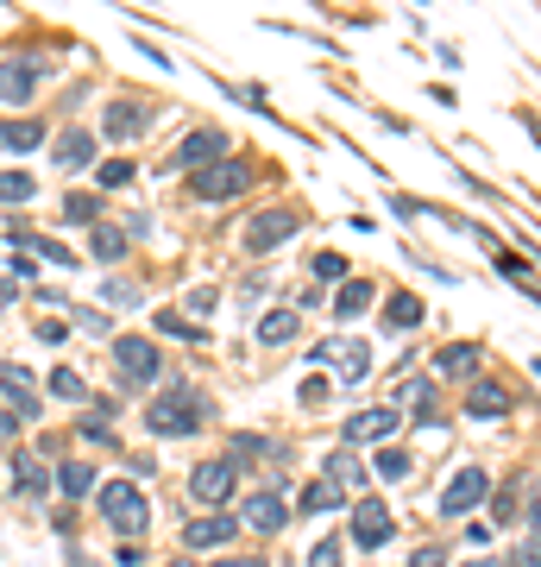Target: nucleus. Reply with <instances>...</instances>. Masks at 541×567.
Here are the masks:
<instances>
[{
	"mask_svg": "<svg viewBox=\"0 0 541 567\" xmlns=\"http://www.w3.org/2000/svg\"><path fill=\"white\" fill-rule=\"evenodd\" d=\"M409 567H447V548H416V555H409Z\"/></svg>",
	"mask_w": 541,
	"mask_h": 567,
	"instance_id": "nucleus-38",
	"label": "nucleus"
},
{
	"mask_svg": "<svg viewBox=\"0 0 541 567\" xmlns=\"http://www.w3.org/2000/svg\"><path fill=\"white\" fill-rule=\"evenodd\" d=\"M466 410H472V416H503V410H510V391H503V385H479L472 398H466Z\"/></svg>",
	"mask_w": 541,
	"mask_h": 567,
	"instance_id": "nucleus-24",
	"label": "nucleus"
},
{
	"mask_svg": "<svg viewBox=\"0 0 541 567\" xmlns=\"http://www.w3.org/2000/svg\"><path fill=\"white\" fill-rule=\"evenodd\" d=\"M32 196H39V183L25 177V171H0V203H7V208H13V203L25 208Z\"/></svg>",
	"mask_w": 541,
	"mask_h": 567,
	"instance_id": "nucleus-23",
	"label": "nucleus"
},
{
	"mask_svg": "<svg viewBox=\"0 0 541 567\" xmlns=\"http://www.w3.org/2000/svg\"><path fill=\"white\" fill-rule=\"evenodd\" d=\"M13 486H20L25 498H44V486H51V480H44V461H39V454H20V461H13Z\"/></svg>",
	"mask_w": 541,
	"mask_h": 567,
	"instance_id": "nucleus-19",
	"label": "nucleus"
},
{
	"mask_svg": "<svg viewBox=\"0 0 541 567\" xmlns=\"http://www.w3.org/2000/svg\"><path fill=\"white\" fill-rule=\"evenodd\" d=\"M32 89H39V63H32V58H7V63H0V102H7V107L32 102Z\"/></svg>",
	"mask_w": 541,
	"mask_h": 567,
	"instance_id": "nucleus-12",
	"label": "nucleus"
},
{
	"mask_svg": "<svg viewBox=\"0 0 541 567\" xmlns=\"http://www.w3.org/2000/svg\"><path fill=\"white\" fill-rule=\"evenodd\" d=\"M126 183H133V164H126V158L101 164V189H126Z\"/></svg>",
	"mask_w": 541,
	"mask_h": 567,
	"instance_id": "nucleus-32",
	"label": "nucleus"
},
{
	"mask_svg": "<svg viewBox=\"0 0 541 567\" xmlns=\"http://www.w3.org/2000/svg\"><path fill=\"white\" fill-rule=\"evenodd\" d=\"M215 567H271V561H264V555H221Z\"/></svg>",
	"mask_w": 541,
	"mask_h": 567,
	"instance_id": "nucleus-40",
	"label": "nucleus"
},
{
	"mask_svg": "<svg viewBox=\"0 0 541 567\" xmlns=\"http://www.w3.org/2000/svg\"><path fill=\"white\" fill-rule=\"evenodd\" d=\"M485 492H491V480H485L479 466H466V473H454V486L441 492V517H472V511L485 505Z\"/></svg>",
	"mask_w": 541,
	"mask_h": 567,
	"instance_id": "nucleus-9",
	"label": "nucleus"
},
{
	"mask_svg": "<svg viewBox=\"0 0 541 567\" xmlns=\"http://www.w3.org/2000/svg\"><path fill=\"white\" fill-rule=\"evenodd\" d=\"M164 567H196V561H189V555H177V561H164Z\"/></svg>",
	"mask_w": 541,
	"mask_h": 567,
	"instance_id": "nucleus-46",
	"label": "nucleus"
},
{
	"mask_svg": "<svg viewBox=\"0 0 541 567\" xmlns=\"http://www.w3.org/2000/svg\"><path fill=\"white\" fill-rule=\"evenodd\" d=\"M378 473H384V480H403V473H409V454H403V447H384V454H378Z\"/></svg>",
	"mask_w": 541,
	"mask_h": 567,
	"instance_id": "nucleus-35",
	"label": "nucleus"
},
{
	"mask_svg": "<svg viewBox=\"0 0 541 567\" xmlns=\"http://www.w3.org/2000/svg\"><path fill=\"white\" fill-rule=\"evenodd\" d=\"M145 121H152V107H139V102H107V140H121V145H133L145 133Z\"/></svg>",
	"mask_w": 541,
	"mask_h": 567,
	"instance_id": "nucleus-15",
	"label": "nucleus"
},
{
	"mask_svg": "<svg viewBox=\"0 0 541 567\" xmlns=\"http://www.w3.org/2000/svg\"><path fill=\"white\" fill-rule=\"evenodd\" d=\"M422 322V297H391V303H384V328H416Z\"/></svg>",
	"mask_w": 541,
	"mask_h": 567,
	"instance_id": "nucleus-25",
	"label": "nucleus"
},
{
	"mask_svg": "<svg viewBox=\"0 0 541 567\" xmlns=\"http://www.w3.org/2000/svg\"><path fill=\"white\" fill-rule=\"evenodd\" d=\"M121 252H126V234H114V227H95V259L114 265Z\"/></svg>",
	"mask_w": 541,
	"mask_h": 567,
	"instance_id": "nucleus-31",
	"label": "nucleus"
},
{
	"mask_svg": "<svg viewBox=\"0 0 541 567\" xmlns=\"http://www.w3.org/2000/svg\"><path fill=\"white\" fill-rule=\"evenodd\" d=\"M0 391L13 398V416H20V423H32V416H39V398H32V379H25L20 365H7V372H0Z\"/></svg>",
	"mask_w": 541,
	"mask_h": 567,
	"instance_id": "nucleus-18",
	"label": "nucleus"
},
{
	"mask_svg": "<svg viewBox=\"0 0 541 567\" xmlns=\"http://www.w3.org/2000/svg\"><path fill=\"white\" fill-rule=\"evenodd\" d=\"M58 486L70 492V498H82V492H95V473H89L82 461H63L58 466Z\"/></svg>",
	"mask_w": 541,
	"mask_h": 567,
	"instance_id": "nucleus-28",
	"label": "nucleus"
},
{
	"mask_svg": "<svg viewBox=\"0 0 541 567\" xmlns=\"http://www.w3.org/2000/svg\"><path fill=\"white\" fill-rule=\"evenodd\" d=\"M95 505H101V517L121 529V536H145V524H152V505H145V492L133 486V480H107Z\"/></svg>",
	"mask_w": 541,
	"mask_h": 567,
	"instance_id": "nucleus-2",
	"label": "nucleus"
},
{
	"mask_svg": "<svg viewBox=\"0 0 541 567\" xmlns=\"http://www.w3.org/2000/svg\"><path fill=\"white\" fill-rule=\"evenodd\" d=\"M0 303H13V284H7V278H0Z\"/></svg>",
	"mask_w": 541,
	"mask_h": 567,
	"instance_id": "nucleus-45",
	"label": "nucleus"
},
{
	"mask_svg": "<svg viewBox=\"0 0 541 567\" xmlns=\"http://www.w3.org/2000/svg\"><path fill=\"white\" fill-rule=\"evenodd\" d=\"M246 189H252V164L246 158H221V164L189 171V196H201V203H233Z\"/></svg>",
	"mask_w": 541,
	"mask_h": 567,
	"instance_id": "nucleus-3",
	"label": "nucleus"
},
{
	"mask_svg": "<svg viewBox=\"0 0 541 567\" xmlns=\"http://www.w3.org/2000/svg\"><path fill=\"white\" fill-rule=\"evenodd\" d=\"M321 480H334L341 492H365V466H360V454H353V447H334V454H327V466H321Z\"/></svg>",
	"mask_w": 541,
	"mask_h": 567,
	"instance_id": "nucleus-16",
	"label": "nucleus"
},
{
	"mask_svg": "<svg viewBox=\"0 0 541 567\" xmlns=\"http://www.w3.org/2000/svg\"><path fill=\"white\" fill-rule=\"evenodd\" d=\"M145 423H152V435H196L208 423V404H201L196 385H177V391H164V398H152Z\"/></svg>",
	"mask_w": 541,
	"mask_h": 567,
	"instance_id": "nucleus-1",
	"label": "nucleus"
},
{
	"mask_svg": "<svg viewBox=\"0 0 541 567\" xmlns=\"http://www.w3.org/2000/svg\"><path fill=\"white\" fill-rule=\"evenodd\" d=\"M227 145H233V140H227L221 126H196V133H189L177 152H170V171H201V164H221Z\"/></svg>",
	"mask_w": 541,
	"mask_h": 567,
	"instance_id": "nucleus-6",
	"label": "nucleus"
},
{
	"mask_svg": "<svg viewBox=\"0 0 541 567\" xmlns=\"http://www.w3.org/2000/svg\"><path fill=\"white\" fill-rule=\"evenodd\" d=\"M63 215H70V221H82V227H101V196H95V189L63 196Z\"/></svg>",
	"mask_w": 541,
	"mask_h": 567,
	"instance_id": "nucleus-27",
	"label": "nucleus"
},
{
	"mask_svg": "<svg viewBox=\"0 0 541 567\" xmlns=\"http://www.w3.org/2000/svg\"><path fill=\"white\" fill-rule=\"evenodd\" d=\"M13 435H20V416H13V410H0V442H13Z\"/></svg>",
	"mask_w": 541,
	"mask_h": 567,
	"instance_id": "nucleus-41",
	"label": "nucleus"
},
{
	"mask_svg": "<svg viewBox=\"0 0 541 567\" xmlns=\"http://www.w3.org/2000/svg\"><path fill=\"white\" fill-rule=\"evenodd\" d=\"M25 246H39L51 265H76V259H70V246H58V240H25Z\"/></svg>",
	"mask_w": 541,
	"mask_h": 567,
	"instance_id": "nucleus-37",
	"label": "nucleus"
},
{
	"mask_svg": "<svg viewBox=\"0 0 541 567\" xmlns=\"http://www.w3.org/2000/svg\"><path fill=\"white\" fill-rule=\"evenodd\" d=\"M510 567H541V536H529V543L510 555Z\"/></svg>",
	"mask_w": 541,
	"mask_h": 567,
	"instance_id": "nucleus-36",
	"label": "nucleus"
},
{
	"mask_svg": "<svg viewBox=\"0 0 541 567\" xmlns=\"http://www.w3.org/2000/svg\"><path fill=\"white\" fill-rule=\"evenodd\" d=\"M315 360H334V365H341V379H365V372H372V347L346 341V334H341V341H321Z\"/></svg>",
	"mask_w": 541,
	"mask_h": 567,
	"instance_id": "nucleus-13",
	"label": "nucleus"
},
{
	"mask_svg": "<svg viewBox=\"0 0 541 567\" xmlns=\"http://www.w3.org/2000/svg\"><path fill=\"white\" fill-rule=\"evenodd\" d=\"M403 423V410L397 404H372V410H353L346 416V447H365V442H384L391 429Z\"/></svg>",
	"mask_w": 541,
	"mask_h": 567,
	"instance_id": "nucleus-8",
	"label": "nucleus"
},
{
	"mask_svg": "<svg viewBox=\"0 0 541 567\" xmlns=\"http://www.w3.org/2000/svg\"><path fill=\"white\" fill-rule=\"evenodd\" d=\"M51 158H58L63 171H89V164H95V140H89L82 126H70V133H63L58 145H51Z\"/></svg>",
	"mask_w": 541,
	"mask_h": 567,
	"instance_id": "nucleus-17",
	"label": "nucleus"
},
{
	"mask_svg": "<svg viewBox=\"0 0 541 567\" xmlns=\"http://www.w3.org/2000/svg\"><path fill=\"white\" fill-rule=\"evenodd\" d=\"M466 567H510V561H503V555H472Z\"/></svg>",
	"mask_w": 541,
	"mask_h": 567,
	"instance_id": "nucleus-43",
	"label": "nucleus"
},
{
	"mask_svg": "<svg viewBox=\"0 0 541 567\" xmlns=\"http://www.w3.org/2000/svg\"><path fill=\"white\" fill-rule=\"evenodd\" d=\"M441 372H447V379H472V372H479V347H472V341H454V347L441 353Z\"/></svg>",
	"mask_w": 541,
	"mask_h": 567,
	"instance_id": "nucleus-20",
	"label": "nucleus"
},
{
	"mask_svg": "<svg viewBox=\"0 0 541 567\" xmlns=\"http://www.w3.org/2000/svg\"><path fill=\"white\" fill-rule=\"evenodd\" d=\"M315 278L321 284H341L346 278V259H341V252H315Z\"/></svg>",
	"mask_w": 541,
	"mask_h": 567,
	"instance_id": "nucleus-34",
	"label": "nucleus"
},
{
	"mask_svg": "<svg viewBox=\"0 0 541 567\" xmlns=\"http://www.w3.org/2000/svg\"><path fill=\"white\" fill-rule=\"evenodd\" d=\"M296 227H302L296 208H264V215H252V227H246V252H271V246H283Z\"/></svg>",
	"mask_w": 541,
	"mask_h": 567,
	"instance_id": "nucleus-7",
	"label": "nucleus"
},
{
	"mask_svg": "<svg viewBox=\"0 0 541 567\" xmlns=\"http://www.w3.org/2000/svg\"><path fill=\"white\" fill-rule=\"evenodd\" d=\"M309 567H346V543L341 536H321V543L309 548Z\"/></svg>",
	"mask_w": 541,
	"mask_h": 567,
	"instance_id": "nucleus-30",
	"label": "nucleus"
},
{
	"mask_svg": "<svg viewBox=\"0 0 541 567\" xmlns=\"http://www.w3.org/2000/svg\"><path fill=\"white\" fill-rule=\"evenodd\" d=\"M372 297H378V290H372L365 278H353V284H341V297H334V309H341V316H365V309H372Z\"/></svg>",
	"mask_w": 541,
	"mask_h": 567,
	"instance_id": "nucleus-22",
	"label": "nucleus"
},
{
	"mask_svg": "<svg viewBox=\"0 0 541 567\" xmlns=\"http://www.w3.org/2000/svg\"><path fill=\"white\" fill-rule=\"evenodd\" d=\"M529 524L541 529V480H535V486H529Z\"/></svg>",
	"mask_w": 541,
	"mask_h": 567,
	"instance_id": "nucleus-42",
	"label": "nucleus"
},
{
	"mask_svg": "<svg viewBox=\"0 0 541 567\" xmlns=\"http://www.w3.org/2000/svg\"><path fill=\"white\" fill-rule=\"evenodd\" d=\"M522 126H529V133H535V140H541V121H535V114H522Z\"/></svg>",
	"mask_w": 541,
	"mask_h": 567,
	"instance_id": "nucleus-44",
	"label": "nucleus"
},
{
	"mask_svg": "<svg viewBox=\"0 0 541 567\" xmlns=\"http://www.w3.org/2000/svg\"><path fill=\"white\" fill-rule=\"evenodd\" d=\"M290 334H296V309H271V316L259 322V341H264V347L290 341Z\"/></svg>",
	"mask_w": 541,
	"mask_h": 567,
	"instance_id": "nucleus-26",
	"label": "nucleus"
},
{
	"mask_svg": "<svg viewBox=\"0 0 541 567\" xmlns=\"http://www.w3.org/2000/svg\"><path fill=\"white\" fill-rule=\"evenodd\" d=\"M51 391H58V398H70V404H76V398H89V391H82V379L70 372V365H58V372H51Z\"/></svg>",
	"mask_w": 541,
	"mask_h": 567,
	"instance_id": "nucleus-33",
	"label": "nucleus"
},
{
	"mask_svg": "<svg viewBox=\"0 0 541 567\" xmlns=\"http://www.w3.org/2000/svg\"><path fill=\"white\" fill-rule=\"evenodd\" d=\"M39 140H44L39 121H7V126H0V145H7V152H32Z\"/></svg>",
	"mask_w": 541,
	"mask_h": 567,
	"instance_id": "nucleus-21",
	"label": "nucleus"
},
{
	"mask_svg": "<svg viewBox=\"0 0 541 567\" xmlns=\"http://www.w3.org/2000/svg\"><path fill=\"white\" fill-rule=\"evenodd\" d=\"M233 536H240V524H233L227 511H208L196 524H183V548H227Z\"/></svg>",
	"mask_w": 541,
	"mask_h": 567,
	"instance_id": "nucleus-10",
	"label": "nucleus"
},
{
	"mask_svg": "<svg viewBox=\"0 0 541 567\" xmlns=\"http://www.w3.org/2000/svg\"><path fill=\"white\" fill-rule=\"evenodd\" d=\"M346 498H341V486L334 480H315V486L302 492V511H341Z\"/></svg>",
	"mask_w": 541,
	"mask_h": 567,
	"instance_id": "nucleus-29",
	"label": "nucleus"
},
{
	"mask_svg": "<svg viewBox=\"0 0 541 567\" xmlns=\"http://www.w3.org/2000/svg\"><path fill=\"white\" fill-rule=\"evenodd\" d=\"M302 404H327V379H309L302 385Z\"/></svg>",
	"mask_w": 541,
	"mask_h": 567,
	"instance_id": "nucleus-39",
	"label": "nucleus"
},
{
	"mask_svg": "<svg viewBox=\"0 0 541 567\" xmlns=\"http://www.w3.org/2000/svg\"><path fill=\"white\" fill-rule=\"evenodd\" d=\"M246 524L252 529H264V536H278L283 524H290V505H283V492H252V498H246Z\"/></svg>",
	"mask_w": 541,
	"mask_h": 567,
	"instance_id": "nucleus-14",
	"label": "nucleus"
},
{
	"mask_svg": "<svg viewBox=\"0 0 541 567\" xmlns=\"http://www.w3.org/2000/svg\"><path fill=\"white\" fill-rule=\"evenodd\" d=\"M353 543L360 548L391 543V511H384V498H360V505H353Z\"/></svg>",
	"mask_w": 541,
	"mask_h": 567,
	"instance_id": "nucleus-11",
	"label": "nucleus"
},
{
	"mask_svg": "<svg viewBox=\"0 0 541 567\" xmlns=\"http://www.w3.org/2000/svg\"><path fill=\"white\" fill-rule=\"evenodd\" d=\"M114 372H121L126 391H145V385H158L164 353L145 341V334H121V347H114Z\"/></svg>",
	"mask_w": 541,
	"mask_h": 567,
	"instance_id": "nucleus-4",
	"label": "nucleus"
},
{
	"mask_svg": "<svg viewBox=\"0 0 541 567\" xmlns=\"http://www.w3.org/2000/svg\"><path fill=\"white\" fill-rule=\"evenodd\" d=\"M233 486H240V466L233 461H201L196 473H189V498L208 511H221L227 498H233Z\"/></svg>",
	"mask_w": 541,
	"mask_h": 567,
	"instance_id": "nucleus-5",
	"label": "nucleus"
}]
</instances>
